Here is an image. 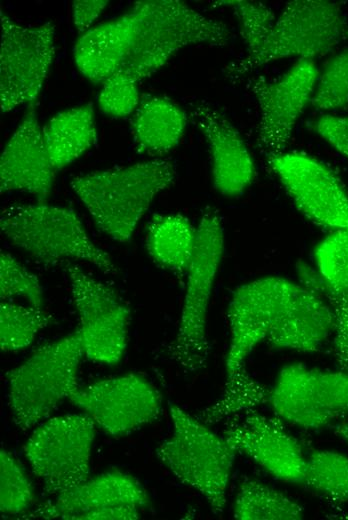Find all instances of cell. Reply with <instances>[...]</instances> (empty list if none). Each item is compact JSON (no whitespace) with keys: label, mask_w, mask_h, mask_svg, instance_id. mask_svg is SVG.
<instances>
[{"label":"cell","mask_w":348,"mask_h":520,"mask_svg":"<svg viewBox=\"0 0 348 520\" xmlns=\"http://www.w3.org/2000/svg\"><path fill=\"white\" fill-rule=\"evenodd\" d=\"M175 180L176 168L171 161L152 158L77 175L70 180V187L97 228L111 239L126 243L156 196Z\"/></svg>","instance_id":"cell-1"},{"label":"cell","mask_w":348,"mask_h":520,"mask_svg":"<svg viewBox=\"0 0 348 520\" xmlns=\"http://www.w3.org/2000/svg\"><path fill=\"white\" fill-rule=\"evenodd\" d=\"M138 24L129 54L119 71L137 80L151 77L177 52L192 45L224 47L228 26L179 0H140L131 8Z\"/></svg>","instance_id":"cell-2"},{"label":"cell","mask_w":348,"mask_h":520,"mask_svg":"<svg viewBox=\"0 0 348 520\" xmlns=\"http://www.w3.org/2000/svg\"><path fill=\"white\" fill-rule=\"evenodd\" d=\"M0 228L11 244L45 267L76 260L104 274H118L110 254L95 244L70 207L45 202L9 205L1 213Z\"/></svg>","instance_id":"cell-3"},{"label":"cell","mask_w":348,"mask_h":520,"mask_svg":"<svg viewBox=\"0 0 348 520\" xmlns=\"http://www.w3.org/2000/svg\"><path fill=\"white\" fill-rule=\"evenodd\" d=\"M196 232L194 255L185 273L178 327L165 349L166 357L186 372L203 369L210 354L208 311L224 252V229L219 211L205 208Z\"/></svg>","instance_id":"cell-4"},{"label":"cell","mask_w":348,"mask_h":520,"mask_svg":"<svg viewBox=\"0 0 348 520\" xmlns=\"http://www.w3.org/2000/svg\"><path fill=\"white\" fill-rule=\"evenodd\" d=\"M347 33L348 26L338 3L290 1L262 45L224 68L225 78L240 82L260 67L285 58L313 61L333 51Z\"/></svg>","instance_id":"cell-5"},{"label":"cell","mask_w":348,"mask_h":520,"mask_svg":"<svg viewBox=\"0 0 348 520\" xmlns=\"http://www.w3.org/2000/svg\"><path fill=\"white\" fill-rule=\"evenodd\" d=\"M171 436L156 450L159 461L182 483L196 490L213 513L223 512L236 450L195 415L169 402Z\"/></svg>","instance_id":"cell-6"},{"label":"cell","mask_w":348,"mask_h":520,"mask_svg":"<svg viewBox=\"0 0 348 520\" xmlns=\"http://www.w3.org/2000/svg\"><path fill=\"white\" fill-rule=\"evenodd\" d=\"M78 329L40 346L7 373L8 398L14 424L22 430L47 418L79 387L77 373L84 357Z\"/></svg>","instance_id":"cell-7"},{"label":"cell","mask_w":348,"mask_h":520,"mask_svg":"<svg viewBox=\"0 0 348 520\" xmlns=\"http://www.w3.org/2000/svg\"><path fill=\"white\" fill-rule=\"evenodd\" d=\"M95 423L84 412L42 423L24 446L34 474L45 491L57 496L89 478Z\"/></svg>","instance_id":"cell-8"},{"label":"cell","mask_w":348,"mask_h":520,"mask_svg":"<svg viewBox=\"0 0 348 520\" xmlns=\"http://www.w3.org/2000/svg\"><path fill=\"white\" fill-rule=\"evenodd\" d=\"M66 272L85 357L105 365L119 363L128 342L129 306L112 286L78 265L68 264Z\"/></svg>","instance_id":"cell-9"},{"label":"cell","mask_w":348,"mask_h":520,"mask_svg":"<svg viewBox=\"0 0 348 520\" xmlns=\"http://www.w3.org/2000/svg\"><path fill=\"white\" fill-rule=\"evenodd\" d=\"M0 103L3 113L36 104L55 55L51 21L24 26L1 10Z\"/></svg>","instance_id":"cell-10"},{"label":"cell","mask_w":348,"mask_h":520,"mask_svg":"<svg viewBox=\"0 0 348 520\" xmlns=\"http://www.w3.org/2000/svg\"><path fill=\"white\" fill-rule=\"evenodd\" d=\"M148 495L131 475L110 470L88 478L77 487L55 496L23 519L136 520L147 506Z\"/></svg>","instance_id":"cell-11"},{"label":"cell","mask_w":348,"mask_h":520,"mask_svg":"<svg viewBox=\"0 0 348 520\" xmlns=\"http://www.w3.org/2000/svg\"><path fill=\"white\" fill-rule=\"evenodd\" d=\"M69 400L113 437L128 435L156 420L162 410L160 392L135 373L78 387Z\"/></svg>","instance_id":"cell-12"},{"label":"cell","mask_w":348,"mask_h":520,"mask_svg":"<svg viewBox=\"0 0 348 520\" xmlns=\"http://www.w3.org/2000/svg\"><path fill=\"white\" fill-rule=\"evenodd\" d=\"M297 283L279 276H266L235 289L228 306L230 341L226 375L244 367L253 349L266 341L289 302Z\"/></svg>","instance_id":"cell-13"},{"label":"cell","mask_w":348,"mask_h":520,"mask_svg":"<svg viewBox=\"0 0 348 520\" xmlns=\"http://www.w3.org/2000/svg\"><path fill=\"white\" fill-rule=\"evenodd\" d=\"M318 73L314 61L297 60L278 79H250L260 109L257 147L268 158L285 152L297 120L311 101Z\"/></svg>","instance_id":"cell-14"},{"label":"cell","mask_w":348,"mask_h":520,"mask_svg":"<svg viewBox=\"0 0 348 520\" xmlns=\"http://www.w3.org/2000/svg\"><path fill=\"white\" fill-rule=\"evenodd\" d=\"M268 164L297 209L332 231L348 229V192L325 164L300 152H283Z\"/></svg>","instance_id":"cell-15"},{"label":"cell","mask_w":348,"mask_h":520,"mask_svg":"<svg viewBox=\"0 0 348 520\" xmlns=\"http://www.w3.org/2000/svg\"><path fill=\"white\" fill-rule=\"evenodd\" d=\"M225 439L274 478L292 484L304 480L306 456L300 442L278 417L270 418L256 410L229 419Z\"/></svg>","instance_id":"cell-16"},{"label":"cell","mask_w":348,"mask_h":520,"mask_svg":"<svg viewBox=\"0 0 348 520\" xmlns=\"http://www.w3.org/2000/svg\"><path fill=\"white\" fill-rule=\"evenodd\" d=\"M187 115L208 144L214 188L225 197L242 195L254 180L255 165L238 130L221 110L204 101L191 104Z\"/></svg>","instance_id":"cell-17"},{"label":"cell","mask_w":348,"mask_h":520,"mask_svg":"<svg viewBox=\"0 0 348 520\" xmlns=\"http://www.w3.org/2000/svg\"><path fill=\"white\" fill-rule=\"evenodd\" d=\"M56 172L43 141L36 104L27 105L1 154L0 191L25 192L38 202H45L52 191Z\"/></svg>","instance_id":"cell-18"},{"label":"cell","mask_w":348,"mask_h":520,"mask_svg":"<svg viewBox=\"0 0 348 520\" xmlns=\"http://www.w3.org/2000/svg\"><path fill=\"white\" fill-rule=\"evenodd\" d=\"M335 316L318 293L297 283L266 342L276 349L312 353L333 335Z\"/></svg>","instance_id":"cell-19"},{"label":"cell","mask_w":348,"mask_h":520,"mask_svg":"<svg viewBox=\"0 0 348 520\" xmlns=\"http://www.w3.org/2000/svg\"><path fill=\"white\" fill-rule=\"evenodd\" d=\"M137 24V15L131 9L81 34L73 47L81 74L93 83H103L117 73L129 54Z\"/></svg>","instance_id":"cell-20"},{"label":"cell","mask_w":348,"mask_h":520,"mask_svg":"<svg viewBox=\"0 0 348 520\" xmlns=\"http://www.w3.org/2000/svg\"><path fill=\"white\" fill-rule=\"evenodd\" d=\"M188 121L187 112L170 99L145 96L130 119L135 149L152 157L168 153L180 142Z\"/></svg>","instance_id":"cell-21"},{"label":"cell","mask_w":348,"mask_h":520,"mask_svg":"<svg viewBox=\"0 0 348 520\" xmlns=\"http://www.w3.org/2000/svg\"><path fill=\"white\" fill-rule=\"evenodd\" d=\"M315 369L301 363L285 365L270 389L276 417L304 429H320L332 420L318 407L314 394Z\"/></svg>","instance_id":"cell-22"},{"label":"cell","mask_w":348,"mask_h":520,"mask_svg":"<svg viewBox=\"0 0 348 520\" xmlns=\"http://www.w3.org/2000/svg\"><path fill=\"white\" fill-rule=\"evenodd\" d=\"M42 136L56 171L71 164L97 142L92 104L86 103L59 112L42 128Z\"/></svg>","instance_id":"cell-23"},{"label":"cell","mask_w":348,"mask_h":520,"mask_svg":"<svg viewBox=\"0 0 348 520\" xmlns=\"http://www.w3.org/2000/svg\"><path fill=\"white\" fill-rule=\"evenodd\" d=\"M197 232L189 219L178 213L154 215L146 229L145 244L160 267L185 274L196 247Z\"/></svg>","instance_id":"cell-24"},{"label":"cell","mask_w":348,"mask_h":520,"mask_svg":"<svg viewBox=\"0 0 348 520\" xmlns=\"http://www.w3.org/2000/svg\"><path fill=\"white\" fill-rule=\"evenodd\" d=\"M233 515L241 520H299L304 510L284 492L246 477L238 487Z\"/></svg>","instance_id":"cell-25"},{"label":"cell","mask_w":348,"mask_h":520,"mask_svg":"<svg viewBox=\"0 0 348 520\" xmlns=\"http://www.w3.org/2000/svg\"><path fill=\"white\" fill-rule=\"evenodd\" d=\"M269 395L270 389L255 380L243 367L226 377L219 399L195 416L207 425L216 424L268 403Z\"/></svg>","instance_id":"cell-26"},{"label":"cell","mask_w":348,"mask_h":520,"mask_svg":"<svg viewBox=\"0 0 348 520\" xmlns=\"http://www.w3.org/2000/svg\"><path fill=\"white\" fill-rule=\"evenodd\" d=\"M302 484L331 502H347L348 457L331 450L313 451L306 456Z\"/></svg>","instance_id":"cell-27"},{"label":"cell","mask_w":348,"mask_h":520,"mask_svg":"<svg viewBox=\"0 0 348 520\" xmlns=\"http://www.w3.org/2000/svg\"><path fill=\"white\" fill-rule=\"evenodd\" d=\"M52 321V315L43 307L22 305L2 300L0 304V345L7 351H18L30 346L38 333Z\"/></svg>","instance_id":"cell-28"},{"label":"cell","mask_w":348,"mask_h":520,"mask_svg":"<svg viewBox=\"0 0 348 520\" xmlns=\"http://www.w3.org/2000/svg\"><path fill=\"white\" fill-rule=\"evenodd\" d=\"M315 269L323 285L338 293L348 292V229L334 230L314 252Z\"/></svg>","instance_id":"cell-29"},{"label":"cell","mask_w":348,"mask_h":520,"mask_svg":"<svg viewBox=\"0 0 348 520\" xmlns=\"http://www.w3.org/2000/svg\"><path fill=\"white\" fill-rule=\"evenodd\" d=\"M34 501V491L23 467L8 451L0 452V510L23 515Z\"/></svg>","instance_id":"cell-30"},{"label":"cell","mask_w":348,"mask_h":520,"mask_svg":"<svg viewBox=\"0 0 348 520\" xmlns=\"http://www.w3.org/2000/svg\"><path fill=\"white\" fill-rule=\"evenodd\" d=\"M310 102L316 109L324 111L348 106V50L331 58L318 73Z\"/></svg>","instance_id":"cell-31"},{"label":"cell","mask_w":348,"mask_h":520,"mask_svg":"<svg viewBox=\"0 0 348 520\" xmlns=\"http://www.w3.org/2000/svg\"><path fill=\"white\" fill-rule=\"evenodd\" d=\"M214 5L227 7L234 12L247 53L256 51L262 45L276 20L273 10L260 2L223 0Z\"/></svg>","instance_id":"cell-32"},{"label":"cell","mask_w":348,"mask_h":520,"mask_svg":"<svg viewBox=\"0 0 348 520\" xmlns=\"http://www.w3.org/2000/svg\"><path fill=\"white\" fill-rule=\"evenodd\" d=\"M44 292L37 275L8 252L0 255L1 300L22 298L27 304L43 307Z\"/></svg>","instance_id":"cell-33"},{"label":"cell","mask_w":348,"mask_h":520,"mask_svg":"<svg viewBox=\"0 0 348 520\" xmlns=\"http://www.w3.org/2000/svg\"><path fill=\"white\" fill-rule=\"evenodd\" d=\"M138 81L118 71L102 83L98 95L99 109L106 115L123 118L132 115L141 98Z\"/></svg>","instance_id":"cell-34"},{"label":"cell","mask_w":348,"mask_h":520,"mask_svg":"<svg viewBox=\"0 0 348 520\" xmlns=\"http://www.w3.org/2000/svg\"><path fill=\"white\" fill-rule=\"evenodd\" d=\"M314 394L318 407L333 422L348 415V371L315 369Z\"/></svg>","instance_id":"cell-35"},{"label":"cell","mask_w":348,"mask_h":520,"mask_svg":"<svg viewBox=\"0 0 348 520\" xmlns=\"http://www.w3.org/2000/svg\"><path fill=\"white\" fill-rule=\"evenodd\" d=\"M313 128L335 150L348 158V116L323 115Z\"/></svg>","instance_id":"cell-36"},{"label":"cell","mask_w":348,"mask_h":520,"mask_svg":"<svg viewBox=\"0 0 348 520\" xmlns=\"http://www.w3.org/2000/svg\"><path fill=\"white\" fill-rule=\"evenodd\" d=\"M108 6L107 0H76L72 5L73 22L81 35L91 29L93 22Z\"/></svg>","instance_id":"cell-37"},{"label":"cell","mask_w":348,"mask_h":520,"mask_svg":"<svg viewBox=\"0 0 348 520\" xmlns=\"http://www.w3.org/2000/svg\"><path fill=\"white\" fill-rule=\"evenodd\" d=\"M335 433L348 442V422L338 425L335 429Z\"/></svg>","instance_id":"cell-38"},{"label":"cell","mask_w":348,"mask_h":520,"mask_svg":"<svg viewBox=\"0 0 348 520\" xmlns=\"http://www.w3.org/2000/svg\"><path fill=\"white\" fill-rule=\"evenodd\" d=\"M324 288H325V286H324ZM325 289L328 290V291H331V290H329L327 288H325ZM331 292L334 293V294H337V295H339L341 297H343L344 299H346L348 301V292H345V293H338V292H333V291H331Z\"/></svg>","instance_id":"cell-39"}]
</instances>
